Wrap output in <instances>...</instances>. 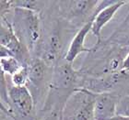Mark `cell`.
Masks as SVG:
<instances>
[{
  "instance_id": "1",
  "label": "cell",
  "mask_w": 129,
  "mask_h": 120,
  "mask_svg": "<svg viewBox=\"0 0 129 120\" xmlns=\"http://www.w3.org/2000/svg\"><path fill=\"white\" fill-rule=\"evenodd\" d=\"M40 15L43 20V39L37 58L54 67L64 59L71 40L78 30L60 17L57 1H47Z\"/></svg>"
},
{
  "instance_id": "2",
  "label": "cell",
  "mask_w": 129,
  "mask_h": 120,
  "mask_svg": "<svg viewBox=\"0 0 129 120\" xmlns=\"http://www.w3.org/2000/svg\"><path fill=\"white\" fill-rule=\"evenodd\" d=\"M128 53L129 49L115 45L102 37L86 53L78 71L83 76L90 78L115 74L124 71V62Z\"/></svg>"
},
{
  "instance_id": "3",
  "label": "cell",
  "mask_w": 129,
  "mask_h": 120,
  "mask_svg": "<svg viewBox=\"0 0 129 120\" xmlns=\"http://www.w3.org/2000/svg\"><path fill=\"white\" fill-rule=\"evenodd\" d=\"M80 75L78 70L66 60H62L54 67L48 96L43 109L38 114L39 120L47 115L63 111L64 104L76 90L79 89Z\"/></svg>"
},
{
  "instance_id": "4",
  "label": "cell",
  "mask_w": 129,
  "mask_h": 120,
  "mask_svg": "<svg viewBox=\"0 0 129 120\" xmlns=\"http://www.w3.org/2000/svg\"><path fill=\"white\" fill-rule=\"evenodd\" d=\"M11 24L16 36L29 50L32 58L38 57L43 39V20L40 14L15 8Z\"/></svg>"
},
{
  "instance_id": "5",
  "label": "cell",
  "mask_w": 129,
  "mask_h": 120,
  "mask_svg": "<svg viewBox=\"0 0 129 120\" xmlns=\"http://www.w3.org/2000/svg\"><path fill=\"white\" fill-rule=\"evenodd\" d=\"M29 79L26 87L34 100L38 114L42 111L48 96L54 67L40 58H32L28 65Z\"/></svg>"
},
{
  "instance_id": "6",
  "label": "cell",
  "mask_w": 129,
  "mask_h": 120,
  "mask_svg": "<svg viewBox=\"0 0 129 120\" xmlns=\"http://www.w3.org/2000/svg\"><path fill=\"white\" fill-rule=\"evenodd\" d=\"M1 116L11 120H39L34 100L27 87L14 86L9 82L8 105L1 107Z\"/></svg>"
},
{
  "instance_id": "7",
  "label": "cell",
  "mask_w": 129,
  "mask_h": 120,
  "mask_svg": "<svg viewBox=\"0 0 129 120\" xmlns=\"http://www.w3.org/2000/svg\"><path fill=\"white\" fill-rule=\"evenodd\" d=\"M98 2L99 0H58V12L64 21L79 30L99 12Z\"/></svg>"
},
{
  "instance_id": "8",
  "label": "cell",
  "mask_w": 129,
  "mask_h": 120,
  "mask_svg": "<svg viewBox=\"0 0 129 120\" xmlns=\"http://www.w3.org/2000/svg\"><path fill=\"white\" fill-rule=\"evenodd\" d=\"M96 94L85 89H78L64 104L60 120H95Z\"/></svg>"
},
{
  "instance_id": "9",
  "label": "cell",
  "mask_w": 129,
  "mask_h": 120,
  "mask_svg": "<svg viewBox=\"0 0 129 120\" xmlns=\"http://www.w3.org/2000/svg\"><path fill=\"white\" fill-rule=\"evenodd\" d=\"M0 46L10 51L12 57L16 58L23 66H28L32 59L31 54L14 32L13 27L8 17H1L0 23Z\"/></svg>"
},
{
  "instance_id": "10",
  "label": "cell",
  "mask_w": 129,
  "mask_h": 120,
  "mask_svg": "<svg viewBox=\"0 0 129 120\" xmlns=\"http://www.w3.org/2000/svg\"><path fill=\"white\" fill-rule=\"evenodd\" d=\"M121 97L114 93L96 94L94 102L95 120H111L116 116L117 106Z\"/></svg>"
},
{
  "instance_id": "11",
  "label": "cell",
  "mask_w": 129,
  "mask_h": 120,
  "mask_svg": "<svg viewBox=\"0 0 129 120\" xmlns=\"http://www.w3.org/2000/svg\"><path fill=\"white\" fill-rule=\"evenodd\" d=\"M94 18H92L88 23L84 25L74 36L73 40H71L67 55L64 57V60L67 61L70 63H74V61L78 58V55L82 53H88L90 51V48H87L85 46V41L88 34L89 32H91L92 22L94 20Z\"/></svg>"
},
{
  "instance_id": "12",
  "label": "cell",
  "mask_w": 129,
  "mask_h": 120,
  "mask_svg": "<svg viewBox=\"0 0 129 120\" xmlns=\"http://www.w3.org/2000/svg\"><path fill=\"white\" fill-rule=\"evenodd\" d=\"M126 4H129V1L117 0L113 5L104 8V9H102L97 13V15L94 18V20L92 22L91 27V33L96 37L97 40H102V29L114 18L119 9Z\"/></svg>"
},
{
  "instance_id": "13",
  "label": "cell",
  "mask_w": 129,
  "mask_h": 120,
  "mask_svg": "<svg viewBox=\"0 0 129 120\" xmlns=\"http://www.w3.org/2000/svg\"><path fill=\"white\" fill-rule=\"evenodd\" d=\"M107 39L108 41L122 48L129 49V19H124Z\"/></svg>"
},
{
  "instance_id": "14",
  "label": "cell",
  "mask_w": 129,
  "mask_h": 120,
  "mask_svg": "<svg viewBox=\"0 0 129 120\" xmlns=\"http://www.w3.org/2000/svg\"><path fill=\"white\" fill-rule=\"evenodd\" d=\"M13 8H24L41 14L44 10L47 1L45 0H12Z\"/></svg>"
},
{
  "instance_id": "15",
  "label": "cell",
  "mask_w": 129,
  "mask_h": 120,
  "mask_svg": "<svg viewBox=\"0 0 129 120\" xmlns=\"http://www.w3.org/2000/svg\"><path fill=\"white\" fill-rule=\"evenodd\" d=\"M0 67H1V72L11 77L24 66L16 58L8 57V58H0Z\"/></svg>"
},
{
  "instance_id": "16",
  "label": "cell",
  "mask_w": 129,
  "mask_h": 120,
  "mask_svg": "<svg viewBox=\"0 0 129 120\" xmlns=\"http://www.w3.org/2000/svg\"><path fill=\"white\" fill-rule=\"evenodd\" d=\"M29 79V71L28 66L22 67L19 72H16L13 76L10 77V82L14 86L18 87H26Z\"/></svg>"
},
{
  "instance_id": "17",
  "label": "cell",
  "mask_w": 129,
  "mask_h": 120,
  "mask_svg": "<svg viewBox=\"0 0 129 120\" xmlns=\"http://www.w3.org/2000/svg\"><path fill=\"white\" fill-rule=\"evenodd\" d=\"M116 115L129 117V95L122 96L118 103Z\"/></svg>"
},
{
  "instance_id": "18",
  "label": "cell",
  "mask_w": 129,
  "mask_h": 120,
  "mask_svg": "<svg viewBox=\"0 0 129 120\" xmlns=\"http://www.w3.org/2000/svg\"><path fill=\"white\" fill-rule=\"evenodd\" d=\"M14 8L12 0H1L0 1V17H5L7 14L12 13Z\"/></svg>"
},
{
  "instance_id": "19",
  "label": "cell",
  "mask_w": 129,
  "mask_h": 120,
  "mask_svg": "<svg viewBox=\"0 0 129 120\" xmlns=\"http://www.w3.org/2000/svg\"><path fill=\"white\" fill-rule=\"evenodd\" d=\"M60 116H61L60 114L54 113V114H51V115H47V116L43 117V119H41V120H60Z\"/></svg>"
},
{
  "instance_id": "20",
  "label": "cell",
  "mask_w": 129,
  "mask_h": 120,
  "mask_svg": "<svg viewBox=\"0 0 129 120\" xmlns=\"http://www.w3.org/2000/svg\"><path fill=\"white\" fill-rule=\"evenodd\" d=\"M124 19H129V12H128V14H127V16L124 18Z\"/></svg>"
}]
</instances>
